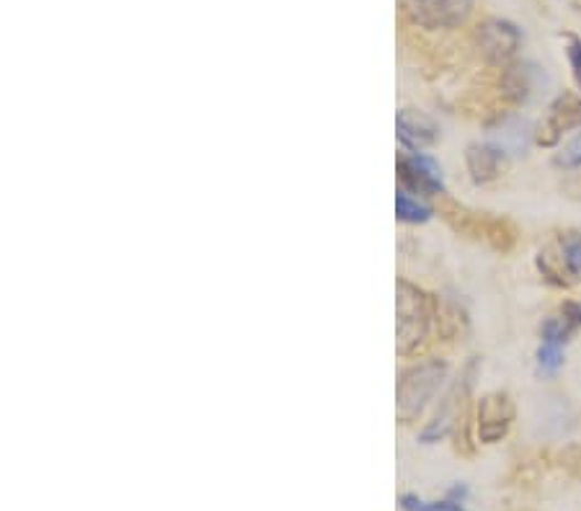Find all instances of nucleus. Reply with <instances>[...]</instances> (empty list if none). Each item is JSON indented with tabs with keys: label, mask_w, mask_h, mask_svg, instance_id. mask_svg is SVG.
<instances>
[{
	"label": "nucleus",
	"mask_w": 581,
	"mask_h": 511,
	"mask_svg": "<svg viewBox=\"0 0 581 511\" xmlns=\"http://www.w3.org/2000/svg\"><path fill=\"white\" fill-rule=\"evenodd\" d=\"M395 312H399V354L411 356L426 344L434 323V300L424 289L411 285V281H399V300H395Z\"/></svg>",
	"instance_id": "nucleus-1"
},
{
	"label": "nucleus",
	"mask_w": 581,
	"mask_h": 511,
	"mask_svg": "<svg viewBox=\"0 0 581 511\" xmlns=\"http://www.w3.org/2000/svg\"><path fill=\"white\" fill-rule=\"evenodd\" d=\"M447 377V364L442 360H424L411 364L401 372L395 398H399V416L403 422H414L430 406L434 393L440 391Z\"/></svg>",
	"instance_id": "nucleus-2"
},
{
	"label": "nucleus",
	"mask_w": 581,
	"mask_h": 511,
	"mask_svg": "<svg viewBox=\"0 0 581 511\" xmlns=\"http://www.w3.org/2000/svg\"><path fill=\"white\" fill-rule=\"evenodd\" d=\"M399 179L401 189L419 196H440L445 194V179L437 160L426 152H403L399 156Z\"/></svg>",
	"instance_id": "nucleus-3"
},
{
	"label": "nucleus",
	"mask_w": 581,
	"mask_h": 511,
	"mask_svg": "<svg viewBox=\"0 0 581 511\" xmlns=\"http://www.w3.org/2000/svg\"><path fill=\"white\" fill-rule=\"evenodd\" d=\"M538 269L542 277L553 285H571V281H581V235L569 233L561 235V241L556 243L553 254L542 251L538 256Z\"/></svg>",
	"instance_id": "nucleus-4"
},
{
	"label": "nucleus",
	"mask_w": 581,
	"mask_h": 511,
	"mask_svg": "<svg viewBox=\"0 0 581 511\" xmlns=\"http://www.w3.org/2000/svg\"><path fill=\"white\" fill-rule=\"evenodd\" d=\"M473 13V0H409V17L430 32L457 29Z\"/></svg>",
	"instance_id": "nucleus-5"
},
{
	"label": "nucleus",
	"mask_w": 581,
	"mask_h": 511,
	"mask_svg": "<svg viewBox=\"0 0 581 511\" xmlns=\"http://www.w3.org/2000/svg\"><path fill=\"white\" fill-rule=\"evenodd\" d=\"M522 44V32L507 19H486L476 29V47L488 63L504 65L517 55Z\"/></svg>",
	"instance_id": "nucleus-6"
},
{
	"label": "nucleus",
	"mask_w": 581,
	"mask_h": 511,
	"mask_svg": "<svg viewBox=\"0 0 581 511\" xmlns=\"http://www.w3.org/2000/svg\"><path fill=\"white\" fill-rule=\"evenodd\" d=\"M569 129H581V98L579 96H558L550 109L546 114V119L538 125V132H535V140L542 148H550L556 145L561 137L569 132Z\"/></svg>",
	"instance_id": "nucleus-7"
},
{
	"label": "nucleus",
	"mask_w": 581,
	"mask_h": 511,
	"mask_svg": "<svg viewBox=\"0 0 581 511\" xmlns=\"http://www.w3.org/2000/svg\"><path fill=\"white\" fill-rule=\"evenodd\" d=\"M511 422H515V406L507 393H492L478 401V439L484 445H494L507 437Z\"/></svg>",
	"instance_id": "nucleus-8"
},
{
	"label": "nucleus",
	"mask_w": 581,
	"mask_h": 511,
	"mask_svg": "<svg viewBox=\"0 0 581 511\" xmlns=\"http://www.w3.org/2000/svg\"><path fill=\"white\" fill-rule=\"evenodd\" d=\"M395 135H399V142L403 145L406 152H422L424 148L437 142L440 127L430 114L416 111V109H403L395 117Z\"/></svg>",
	"instance_id": "nucleus-9"
},
{
	"label": "nucleus",
	"mask_w": 581,
	"mask_h": 511,
	"mask_svg": "<svg viewBox=\"0 0 581 511\" xmlns=\"http://www.w3.org/2000/svg\"><path fill=\"white\" fill-rule=\"evenodd\" d=\"M465 168H468L476 184H488V181H496L507 171V152L499 145L473 142L465 150Z\"/></svg>",
	"instance_id": "nucleus-10"
},
{
	"label": "nucleus",
	"mask_w": 581,
	"mask_h": 511,
	"mask_svg": "<svg viewBox=\"0 0 581 511\" xmlns=\"http://www.w3.org/2000/svg\"><path fill=\"white\" fill-rule=\"evenodd\" d=\"M581 331V302H563L542 320L540 336L542 341L556 347H566Z\"/></svg>",
	"instance_id": "nucleus-11"
},
{
	"label": "nucleus",
	"mask_w": 581,
	"mask_h": 511,
	"mask_svg": "<svg viewBox=\"0 0 581 511\" xmlns=\"http://www.w3.org/2000/svg\"><path fill=\"white\" fill-rule=\"evenodd\" d=\"M432 207L430 204H424L419 196H414L406 189H399L395 192V217L401 220V223L406 225H424L432 220Z\"/></svg>",
	"instance_id": "nucleus-12"
},
{
	"label": "nucleus",
	"mask_w": 581,
	"mask_h": 511,
	"mask_svg": "<svg viewBox=\"0 0 581 511\" xmlns=\"http://www.w3.org/2000/svg\"><path fill=\"white\" fill-rule=\"evenodd\" d=\"M401 509L403 511H465L463 501L455 499H442V501H424L414 493L401 496Z\"/></svg>",
	"instance_id": "nucleus-13"
},
{
	"label": "nucleus",
	"mask_w": 581,
	"mask_h": 511,
	"mask_svg": "<svg viewBox=\"0 0 581 511\" xmlns=\"http://www.w3.org/2000/svg\"><path fill=\"white\" fill-rule=\"evenodd\" d=\"M561 364H563V347H556V344H548V341H542V347L538 349L540 375H553V372L561 370Z\"/></svg>",
	"instance_id": "nucleus-14"
},
{
	"label": "nucleus",
	"mask_w": 581,
	"mask_h": 511,
	"mask_svg": "<svg viewBox=\"0 0 581 511\" xmlns=\"http://www.w3.org/2000/svg\"><path fill=\"white\" fill-rule=\"evenodd\" d=\"M556 163L561 168H581V129L573 140L566 145V148L558 152Z\"/></svg>",
	"instance_id": "nucleus-15"
},
{
	"label": "nucleus",
	"mask_w": 581,
	"mask_h": 511,
	"mask_svg": "<svg viewBox=\"0 0 581 511\" xmlns=\"http://www.w3.org/2000/svg\"><path fill=\"white\" fill-rule=\"evenodd\" d=\"M566 57H569L573 81H577V86L581 88V40H577V36H569V47H566Z\"/></svg>",
	"instance_id": "nucleus-16"
}]
</instances>
